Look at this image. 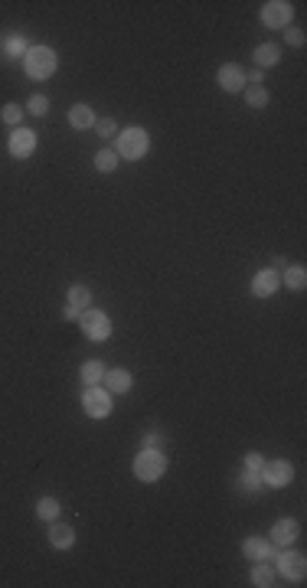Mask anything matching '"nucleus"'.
<instances>
[{"instance_id": "6ab92c4d", "label": "nucleus", "mask_w": 307, "mask_h": 588, "mask_svg": "<svg viewBox=\"0 0 307 588\" xmlns=\"http://www.w3.org/2000/svg\"><path fill=\"white\" fill-rule=\"evenodd\" d=\"M118 161H121V157L115 154V147H102V151L95 154V171L98 173H115Z\"/></svg>"}, {"instance_id": "aec40b11", "label": "nucleus", "mask_w": 307, "mask_h": 588, "mask_svg": "<svg viewBox=\"0 0 307 588\" xmlns=\"http://www.w3.org/2000/svg\"><path fill=\"white\" fill-rule=\"evenodd\" d=\"M27 36H20V33H13V36L4 39V56L7 59H23L27 56Z\"/></svg>"}, {"instance_id": "1a4fd4ad", "label": "nucleus", "mask_w": 307, "mask_h": 588, "mask_svg": "<svg viewBox=\"0 0 307 588\" xmlns=\"http://www.w3.org/2000/svg\"><path fill=\"white\" fill-rule=\"evenodd\" d=\"M278 572H281V575H285L288 582H301V579H304V572H307L304 552L288 549V546H285V552L278 556Z\"/></svg>"}, {"instance_id": "4be33fe9", "label": "nucleus", "mask_w": 307, "mask_h": 588, "mask_svg": "<svg viewBox=\"0 0 307 588\" xmlns=\"http://www.w3.org/2000/svg\"><path fill=\"white\" fill-rule=\"evenodd\" d=\"M252 585H259V588L275 585V569H271L268 562H255V569H252Z\"/></svg>"}, {"instance_id": "5701e85b", "label": "nucleus", "mask_w": 307, "mask_h": 588, "mask_svg": "<svg viewBox=\"0 0 307 588\" xmlns=\"http://www.w3.org/2000/svg\"><path fill=\"white\" fill-rule=\"evenodd\" d=\"M69 304L76 307V311H88V304H92V291L86 285H72L69 288Z\"/></svg>"}, {"instance_id": "9b49d317", "label": "nucleus", "mask_w": 307, "mask_h": 588, "mask_svg": "<svg viewBox=\"0 0 307 588\" xmlns=\"http://www.w3.org/2000/svg\"><path fill=\"white\" fill-rule=\"evenodd\" d=\"M301 536V526H298V520H291V516H285V520H278L275 523V526H271V546H281V549H285V546H291V542L298 540Z\"/></svg>"}, {"instance_id": "ddd939ff", "label": "nucleus", "mask_w": 307, "mask_h": 588, "mask_svg": "<svg viewBox=\"0 0 307 588\" xmlns=\"http://www.w3.org/2000/svg\"><path fill=\"white\" fill-rule=\"evenodd\" d=\"M49 546H53V549H72V546H76V530H72L69 523L53 520L49 523Z\"/></svg>"}, {"instance_id": "6e6552de", "label": "nucleus", "mask_w": 307, "mask_h": 588, "mask_svg": "<svg viewBox=\"0 0 307 588\" xmlns=\"http://www.w3.org/2000/svg\"><path fill=\"white\" fill-rule=\"evenodd\" d=\"M7 151L17 161H27L29 154L36 151V131L33 128H13V134H10V141H7Z\"/></svg>"}, {"instance_id": "2f4dec72", "label": "nucleus", "mask_w": 307, "mask_h": 588, "mask_svg": "<svg viewBox=\"0 0 307 588\" xmlns=\"http://www.w3.org/2000/svg\"><path fill=\"white\" fill-rule=\"evenodd\" d=\"M163 441H167V438H163L161 432H147L144 435V448H163Z\"/></svg>"}, {"instance_id": "72a5a7b5", "label": "nucleus", "mask_w": 307, "mask_h": 588, "mask_svg": "<svg viewBox=\"0 0 307 588\" xmlns=\"http://www.w3.org/2000/svg\"><path fill=\"white\" fill-rule=\"evenodd\" d=\"M79 314H82V311H76L72 304H66V307H62V317H66V321H79Z\"/></svg>"}, {"instance_id": "412c9836", "label": "nucleus", "mask_w": 307, "mask_h": 588, "mask_svg": "<svg viewBox=\"0 0 307 588\" xmlns=\"http://www.w3.org/2000/svg\"><path fill=\"white\" fill-rule=\"evenodd\" d=\"M285 285L291 288V291H304L307 288V272L304 265H288V272H285V278H281Z\"/></svg>"}, {"instance_id": "a211bd4d", "label": "nucleus", "mask_w": 307, "mask_h": 588, "mask_svg": "<svg viewBox=\"0 0 307 588\" xmlns=\"http://www.w3.org/2000/svg\"><path fill=\"white\" fill-rule=\"evenodd\" d=\"M79 376H82L86 386H102V380H105V363H102V360H86V363H82V370H79Z\"/></svg>"}, {"instance_id": "f257e3e1", "label": "nucleus", "mask_w": 307, "mask_h": 588, "mask_svg": "<svg viewBox=\"0 0 307 588\" xmlns=\"http://www.w3.org/2000/svg\"><path fill=\"white\" fill-rule=\"evenodd\" d=\"M23 69H27L29 79H36V82H43V79H49L53 72L59 69V56L56 49L49 46H29L27 56H23Z\"/></svg>"}, {"instance_id": "c756f323", "label": "nucleus", "mask_w": 307, "mask_h": 588, "mask_svg": "<svg viewBox=\"0 0 307 588\" xmlns=\"http://www.w3.org/2000/svg\"><path fill=\"white\" fill-rule=\"evenodd\" d=\"M242 465H245V471H261V467H265V457H261L259 451H249Z\"/></svg>"}, {"instance_id": "9d476101", "label": "nucleus", "mask_w": 307, "mask_h": 588, "mask_svg": "<svg viewBox=\"0 0 307 588\" xmlns=\"http://www.w3.org/2000/svg\"><path fill=\"white\" fill-rule=\"evenodd\" d=\"M216 82H219L222 92H229V95H236V92H242L245 88V69L236 66V62H226V66L219 69V76H216Z\"/></svg>"}, {"instance_id": "b1692460", "label": "nucleus", "mask_w": 307, "mask_h": 588, "mask_svg": "<svg viewBox=\"0 0 307 588\" xmlns=\"http://www.w3.org/2000/svg\"><path fill=\"white\" fill-rule=\"evenodd\" d=\"M36 516L39 520H46V523L59 520V500L56 497H43V500H36Z\"/></svg>"}, {"instance_id": "7ed1b4c3", "label": "nucleus", "mask_w": 307, "mask_h": 588, "mask_svg": "<svg viewBox=\"0 0 307 588\" xmlns=\"http://www.w3.org/2000/svg\"><path fill=\"white\" fill-rule=\"evenodd\" d=\"M163 474H167V455H163L161 448H144V451L135 457V477L137 481L154 484V481H161Z\"/></svg>"}, {"instance_id": "39448f33", "label": "nucleus", "mask_w": 307, "mask_h": 588, "mask_svg": "<svg viewBox=\"0 0 307 588\" xmlns=\"http://www.w3.org/2000/svg\"><path fill=\"white\" fill-rule=\"evenodd\" d=\"M82 408H86L88 418H108L111 408H115L111 392H108L105 386H86V392H82Z\"/></svg>"}, {"instance_id": "2eb2a0df", "label": "nucleus", "mask_w": 307, "mask_h": 588, "mask_svg": "<svg viewBox=\"0 0 307 588\" xmlns=\"http://www.w3.org/2000/svg\"><path fill=\"white\" fill-rule=\"evenodd\" d=\"M242 552L249 556L252 562H268L271 559V540H261V536H249L242 542Z\"/></svg>"}, {"instance_id": "c85d7f7f", "label": "nucleus", "mask_w": 307, "mask_h": 588, "mask_svg": "<svg viewBox=\"0 0 307 588\" xmlns=\"http://www.w3.org/2000/svg\"><path fill=\"white\" fill-rule=\"evenodd\" d=\"M95 131H98V138H115V134H118V121H115V118H102V121H95Z\"/></svg>"}, {"instance_id": "dca6fc26", "label": "nucleus", "mask_w": 307, "mask_h": 588, "mask_svg": "<svg viewBox=\"0 0 307 588\" xmlns=\"http://www.w3.org/2000/svg\"><path fill=\"white\" fill-rule=\"evenodd\" d=\"M252 59H255V69L265 72V69H271L281 59V46H278V43H261V46H255Z\"/></svg>"}, {"instance_id": "0eeeda50", "label": "nucleus", "mask_w": 307, "mask_h": 588, "mask_svg": "<svg viewBox=\"0 0 307 588\" xmlns=\"http://www.w3.org/2000/svg\"><path fill=\"white\" fill-rule=\"evenodd\" d=\"M291 13H294V7H291L288 0H271V4L261 7V23L268 29H288Z\"/></svg>"}, {"instance_id": "f8f14e48", "label": "nucleus", "mask_w": 307, "mask_h": 588, "mask_svg": "<svg viewBox=\"0 0 307 588\" xmlns=\"http://www.w3.org/2000/svg\"><path fill=\"white\" fill-rule=\"evenodd\" d=\"M278 288H281V278H278V272H271V268H261L259 275L252 278V294H255V298H271Z\"/></svg>"}, {"instance_id": "cd10ccee", "label": "nucleus", "mask_w": 307, "mask_h": 588, "mask_svg": "<svg viewBox=\"0 0 307 588\" xmlns=\"http://www.w3.org/2000/svg\"><path fill=\"white\" fill-rule=\"evenodd\" d=\"M27 112H29V114H36V118H43V114L49 112V98H46V95H29Z\"/></svg>"}, {"instance_id": "473e14b6", "label": "nucleus", "mask_w": 307, "mask_h": 588, "mask_svg": "<svg viewBox=\"0 0 307 588\" xmlns=\"http://www.w3.org/2000/svg\"><path fill=\"white\" fill-rule=\"evenodd\" d=\"M245 86H265V72H261V69L245 72Z\"/></svg>"}, {"instance_id": "f03ea898", "label": "nucleus", "mask_w": 307, "mask_h": 588, "mask_svg": "<svg viewBox=\"0 0 307 588\" xmlns=\"http://www.w3.org/2000/svg\"><path fill=\"white\" fill-rule=\"evenodd\" d=\"M147 147H151V138H147L144 128H125L115 138V154L125 157V161H141L147 154Z\"/></svg>"}, {"instance_id": "423d86ee", "label": "nucleus", "mask_w": 307, "mask_h": 588, "mask_svg": "<svg viewBox=\"0 0 307 588\" xmlns=\"http://www.w3.org/2000/svg\"><path fill=\"white\" fill-rule=\"evenodd\" d=\"M259 474H261V484L265 487L281 490V487H288L291 481H294V467H291L285 457H278V461H265V467H261Z\"/></svg>"}, {"instance_id": "4468645a", "label": "nucleus", "mask_w": 307, "mask_h": 588, "mask_svg": "<svg viewBox=\"0 0 307 588\" xmlns=\"http://www.w3.org/2000/svg\"><path fill=\"white\" fill-rule=\"evenodd\" d=\"M102 386H105L111 396H121V392H131V386H135V376L128 370H105V380H102Z\"/></svg>"}, {"instance_id": "7c9ffc66", "label": "nucleus", "mask_w": 307, "mask_h": 588, "mask_svg": "<svg viewBox=\"0 0 307 588\" xmlns=\"http://www.w3.org/2000/svg\"><path fill=\"white\" fill-rule=\"evenodd\" d=\"M285 39H288L291 46H304V29H301V27H288Z\"/></svg>"}, {"instance_id": "f3484780", "label": "nucleus", "mask_w": 307, "mask_h": 588, "mask_svg": "<svg viewBox=\"0 0 307 588\" xmlns=\"http://www.w3.org/2000/svg\"><path fill=\"white\" fill-rule=\"evenodd\" d=\"M95 112H92V108H88V105H72V108H69V124H72V128H76V131H86V128H95Z\"/></svg>"}, {"instance_id": "bb28decb", "label": "nucleus", "mask_w": 307, "mask_h": 588, "mask_svg": "<svg viewBox=\"0 0 307 588\" xmlns=\"http://www.w3.org/2000/svg\"><path fill=\"white\" fill-rule=\"evenodd\" d=\"M239 487L242 490H261V474L259 471H242V477H239Z\"/></svg>"}, {"instance_id": "a878e982", "label": "nucleus", "mask_w": 307, "mask_h": 588, "mask_svg": "<svg viewBox=\"0 0 307 588\" xmlns=\"http://www.w3.org/2000/svg\"><path fill=\"white\" fill-rule=\"evenodd\" d=\"M0 118H4V124H10V128H17L20 121H23V108H20L17 102L4 105V112H0Z\"/></svg>"}, {"instance_id": "20e7f679", "label": "nucleus", "mask_w": 307, "mask_h": 588, "mask_svg": "<svg viewBox=\"0 0 307 588\" xmlns=\"http://www.w3.org/2000/svg\"><path fill=\"white\" fill-rule=\"evenodd\" d=\"M79 323H82V333H86L88 340L95 343H105L111 337V317L105 311H95V307H88V311L79 314Z\"/></svg>"}, {"instance_id": "393cba45", "label": "nucleus", "mask_w": 307, "mask_h": 588, "mask_svg": "<svg viewBox=\"0 0 307 588\" xmlns=\"http://www.w3.org/2000/svg\"><path fill=\"white\" fill-rule=\"evenodd\" d=\"M245 105H249V108H265V105H268V88L245 86Z\"/></svg>"}]
</instances>
